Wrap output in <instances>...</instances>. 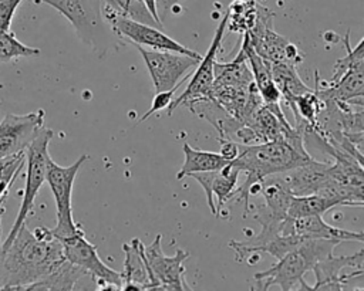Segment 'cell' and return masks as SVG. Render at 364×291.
Returning <instances> with one entry per match:
<instances>
[{"label": "cell", "mask_w": 364, "mask_h": 291, "mask_svg": "<svg viewBox=\"0 0 364 291\" xmlns=\"http://www.w3.org/2000/svg\"><path fill=\"white\" fill-rule=\"evenodd\" d=\"M182 152H183L185 160L176 173L178 180H181L195 172H208V170L222 169L223 166H226L230 162L220 153L193 149L189 146V143H183Z\"/></svg>", "instance_id": "obj_19"}, {"label": "cell", "mask_w": 364, "mask_h": 291, "mask_svg": "<svg viewBox=\"0 0 364 291\" xmlns=\"http://www.w3.org/2000/svg\"><path fill=\"white\" fill-rule=\"evenodd\" d=\"M144 243L139 238H132L129 243L122 244L124 271L121 290H152L149 270L144 257Z\"/></svg>", "instance_id": "obj_16"}, {"label": "cell", "mask_w": 364, "mask_h": 291, "mask_svg": "<svg viewBox=\"0 0 364 291\" xmlns=\"http://www.w3.org/2000/svg\"><path fill=\"white\" fill-rule=\"evenodd\" d=\"M348 38H350V31H347L344 38H343V43H344L347 54L343 58H338L336 61L334 68H333V77H331L330 81H336L338 77H341L346 71H348L353 67L364 65V50H363L364 38H361L354 48H351Z\"/></svg>", "instance_id": "obj_25"}, {"label": "cell", "mask_w": 364, "mask_h": 291, "mask_svg": "<svg viewBox=\"0 0 364 291\" xmlns=\"http://www.w3.org/2000/svg\"><path fill=\"white\" fill-rule=\"evenodd\" d=\"M363 258V248L353 256L334 257L331 254L321 258L311 268L316 275V282L309 285L306 281H301L299 290H343L350 278L361 277L364 274Z\"/></svg>", "instance_id": "obj_13"}, {"label": "cell", "mask_w": 364, "mask_h": 291, "mask_svg": "<svg viewBox=\"0 0 364 291\" xmlns=\"http://www.w3.org/2000/svg\"><path fill=\"white\" fill-rule=\"evenodd\" d=\"M179 1H181V0H158L156 4L161 6L165 11H168L169 9H172V7H173L176 3H179Z\"/></svg>", "instance_id": "obj_30"}, {"label": "cell", "mask_w": 364, "mask_h": 291, "mask_svg": "<svg viewBox=\"0 0 364 291\" xmlns=\"http://www.w3.org/2000/svg\"><path fill=\"white\" fill-rule=\"evenodd\" d=\"M270 72L276 87L280 91L282 101L291 109L296 97L311 91L300 78L296 65L291 62H270Z\"/></svg>", "instance_id": "obj_18"}, {"label": "cell", "mask_w": 364, "mask_h": 291, "mask_svg": "<svg viewBox=\"0 0 364 291\" xmlns=\"http://www.w3.org/2000/svg\"><path fill=\"white\" fill-rule=\"evenodd\" d=\"M136 48L141 53L146 70L152 78L155 92L172 89L175 87L179 88V85H182V82L191 75L186 72L195 68L200 61V58L173 51H149L142 45H136Z\"/></svg>", "instance_id": "obj_10"}, {"label": "cell", "mask_w": 364, "mask_h": 291, "mask_svg": "<svg viewBox=\"0 0 364 291\" xmlns=\"http://www.w3.org/2000/svg\"><path fill=\"white\" fill-rule=\"evenodd\" d=\"M65 260L82 268L100 290H121V273L109 268L98 256L97 247L91 244L84 231L80 229L77 233L60 240Z\"/></svg>", "instance_id": "obj_8"}, {"label": "cell", "mask_w": 364, "mask_h": 291, "mask_svg": "<svg viewBox=\"0 0 364 291\" xmlns=\"http://www.w3.org/2000/svg\"><path fill=\"white\" fill-rule=\"evenodd\" d=\"M65 260L61 241L47 227L28 230L21 224L10 244L3 248L1 290H30Z\"/></svg>", "instance_id": "obj_1"}, {"label": "cell", "mask_w": 364, "mask_h": 291, "mask_svg": "<svg viewBox=\"0 0 364 291\" xmlns=\"http://www.w3.org/2000/svg\"><path fill=\"white\" fill-rule=\"evenodd\" d=\"M7 197H1L0 199V219H1V213L4 210V202ZM0 238H1V227H0ZM1 260H3V247H1V241H0V290L3 287V268H1Z\"/></svg>", "instance_id": "obj_29"}, {"label": "cell", "mask_w": 364, "mask_h": 291, "mask_svg": "<svg viewBox=\"0 0 364 291\" xmlns=\"http://www.w3.org/2000/svg\"><path fill=\"white\" fill-rule=\"evenodd\" d=\"M330 162H320L311 158L309 162L277 173L293 196L318 193L328 182L327 169Z\"/></svg>", "instance_id": "obj_15"}, {"label": "cell", "mask_w": 364, "mask_h": 291, "mask_svg": "<svg viewBox=\"0 0 364 291\" xmlns=\"http://www.w3.org/2000/svg\"><path fill=\"white\" fill-rule=\"evenodd\" d=\"M87 159H88V155L82 153L73 165H68V166L57 165L53 159H50L48 162L46 182L51 189V193L55 202V209H57L55 210L57 224L55 227L50 229V231L58 240L68 237L81 229L74 221V217H73L71 196H73V186H74L75 176Z\"/></svg>", "instance_id": "obj_6"}, {"label": "cell", "mask_w": 364, "mask_h": 291, "mask_svg": "<svg viewBox=\"0 0 364 291\" xmlns=\"http://www.w3.org/2000/svg\"><path fill=\"white\" fill-rule=\"evenodd\" d=\"M44 3L61 13L74 27L78 38L90 45L100 57L115 48L117 33L102 14V0H33Z\"/></svg>", "instance_id": "obj_4"}, {"label": "cell", "mask_w": 364, "mask_h": 291, "mask_svg": "<svg viewBox=\"0 0 364 291\" xmlns=\"http://www.w3.org/2000/svg\"><path fill=\"white\" fill-rule=\"evenodd\" d=\"M340 241L328 238H306L296 248L286 253L270 268L256 273V288L269 290L272 285H279L282 290H293L304 281L303 275L311 271L313 265L328 256Z\"/></svg>", "instance_id": "obj_3"}, {"label": "cell", "mask_w": 364, "mask_h": 291, "mask_svg": "<svg viewBox=\"0 0 364 291\" xmlns=\"http://www.w3.org/2000/svg\"><path fill=\"white\" fill-rule=\"evenodd\" d=\"M162 236L158 234L154 241L144 246V257L149 270L152 290H191L185 282L183 261L189 253L178 248L173 256H165L161 248Z\"/></svg>", "instance_id": "obj_11"}, {"label": "cell", "mask_w": 364, "mask_h": 291, "mask_svg": "<svg viewBox=\"0 0 364 291\" xmlns=\"http://www.w3.org/2000/svg\"><path fill=\"white\" fill-rule=\"evenodd\" d=\"M178 89V87L172 88V89H166V91H159V92H155V97L152 99V104H151V108L139 118L138 123L146 121L148 116H151L152 114L161 111V109H165L168 108V105L172 102V99L175 98V91Z\"/></svg>", "instance_id": "obj_26"}, {"label": "cell", "mask_w": 364, "mask_h": 291, "mask_svg": "<svg viewBox=\"0 0 364 291\" xmlns=\"http://www.w3.org/2000/svg\"><path fill=\"white\" fill-rule=\"evenodd\" d=\"M44 111L30 114H9L0 122V160L26 150L44 126Z\"/></svg>", "instance_id": "obj_14"}, {"label": "cell", "mask_w": 364, "mask_h": 291, "mask_svg": "<svg viewBox=\"0 0 364 291\" xmlns=\"http://www.w3.org/2000/svg\"><path fill=\"white\" fill-rule=\"evenodd\" d=\"M228 26V11L223 14L215 34L212 38V43L206 51L205 55H202L200 61L196 65V70L193 71V75L186 85L185 91L172 99V102L168 105L166 114L171 115L173 111L179 106L183 105L188 101L198 99V98H210L213 81H215V62L219 51L222 50V38L226 31Z\"/></svg>", "instance_id": "obj_12"}, {"label": "cell", "mask_w": 364, "mask_h": 291, "mask_svg": "<svg viewBox=\"0 0 364 291\" xmlns=\"http://www.w3.org/2000/svg\"><path fill=\"white\" fill-rule=\"evenodd\" d=\"M240 170L230 165V162L223 166L222 169H218L215 172V176L212 179L210 190L213 194V199L216 197V217H219V213L222 207L229 202L235 187L237 186Z\"/></svg>", "instance_id": "obj_23"}, {"label": "cell", "mask_w": 364, "mask_h": 291, "mask_svg": "<svg viewBox=\"0 0 364 291\" xmlns=\"http://www.w3.org/2000/svg\"><path fill=\"white\" fill-rule=\"evenodd\" d=\"M102 14H104V18L109 23L111 28L117 33V35L121 40H128L135 45H148L154 50H166V51L191 55L195 58H202L199 53L192 51L188 47L178 43L176 40L171 38L169 35L162 33L161 28L125 17L114 11L104 1H102Z\"/></svg>", "instance_id": "obj_9"}, {"label": "cell", "mask_w": 364, "mask_h": 291, "mask_svg": "<svg viewBox=\"0 0 364 291\" xmlns=\"http://www.w3.org/2000/svg\"><path fill=\"white\" fill-rule=\"evenodd\" d=\"M54 132L48 128H44L38 132V135L30 142V145L26 148V165H27V173H26V186L23 193V200L18 209V213L16 216V220L13 221V226L6 237V240L1 243V247L6 248L10 241L14 238L16 233L21 227L23 223H26L30 212L34 206V199L46 182V173L47 166L50 162V153H48V143L53 139Z\"/></svg>", "instance_id": "obj_5"}, {"label": "cell", "mask_w": 364, "mask_h": 291, "mask_svg": "<svg viewBox=\"0 0 364 291\" xmlns=\"http://www.w3.org/2000/svg\"><path fill=\"white\" fill-rule=\"evenodd\" d=\"M341 206V203L336 199L326 197L318 193L304 194V196H293L289 209H287V217L297 219L304 216H323L326 212H328L333 207Z\"/></svg>", "instance_id": "obj_20"}, {"label": "cell", "mask_w": 364, "mask_h": 291, "mask_svg": "<svg viewBox=\"0 0 364 291\" xmlns=\"http://www.w3.org/2000/svg\"><path fill=\"white\" fill-rule=\"evenodd\" d=\"M311 158L303 143V131L296 126L280 139L252 145L237 143V155L230 160V165L245 172L246 177L240 186L235 187L229 202H243L245 216H247L250 210L249 190L255 183L303 165Z\"/></svg>", "instance_id": "obj_2"}, {"label": "cell", "mask_w": 364, "mask_h": 291, "mask_svg": "<svg viewBox=\"0 0 364 291\" xmlns=\"http://www.w3.org/2000/svg\"><path fill=\"white\" fill-rule=\"evenodd\" d=\"M293 231L306 238H328L337 241H358L363 243V231H350L346 229L334 227L323 220V216H304L291 219Z\"/></svg>", "instance_id": "obj_17"}, {"label": "cell", "mask_w": 364, "mask_h": 291, "mask_svg": "<svg viewBox=\"0 0 364 291\" xmlns=\"http://www.w3.org/2000/svg\"><path fill=\"white\" fill-rule=\"evenodd\" d=\"M273 18L274 13L260 4L253 27L242 35L246 37L250 47L269 62L300 64L304 55L293 43L273 30Z\"/></svg>", "instance_id": "obj_7"}, {"label": "cell", "mask_w": 364, "mask_h": 291, "mask_svg": "<svg viewBox=\"0 0 364 291\" xmlns=\"http://www.w3.org/2000/svg\"><path fill=\"white\" fill-rule=\"evenodd\" d=\"M38 54L40 48L23 44L10 30H0V62H9L20 57H36Z\"/></svg>", "instance_id": "obj_24"}, {"label": "cell", "mask_w": 364, "mask_h": 291, "mask_svg": "<svg viewBox=\"0 0 364 291\" xmlns=\"http://www.w3.org/2000/svg\"><path fill=\"white\" fill-rule=\"evenodd\" d=\"M142 1L145 3L146 9H148L149 13L152 14V17H154L159 24H162V21H161V18H159V13H158V4H156L158 0H142Z\"/></svg>", "instance_id": "obj_28"}, {"label": "cell", "mask_w": 364, "mask_h": 291, "mask_svg": "<svg viewBox=\"0 0 364 291\" xmlns=\"http://www.w3.org/2000/svg\"><path fill=\"white\" fill-rule=\"evenodd\" d=\"M23 0H0V30H10L11 20Z\"/></svg>", "instance_id": "obj_27"}, {"label": "cell", "mask_w": 364, "mask_h": 291, "mask_svg": "<svg viewBox=\"0 0 364 291\" xmlns=\"http://www.w3.org/2000/svg\"><path fill=\"white\" fill-rule=\"evenodd\" d=\"M259 7L256 0H233L228 9L226 30L240 34L249 31L256 21Z\"/></svg>", "instance_id": "obj_22"}, {"label": "cell", "mask_w": 364, "mask_h": 291, "mask_svg": "<svg viewBox=\"0 0 364 291\" xmlns=\"http://www.w3.org/2000/svg\"><path fill=\"white\" fill-rule=\"evenodd\" d=\"M82 275H85L82 268L71 264L68 260H64L47 277L31 285L30 290H74Z\"/></svg>", "instance_id": "obj_21"}, {"label": "cell", "mask_w": 364, "mask_h": 291, "mask_svg": "<svg viewBox=\"0 0 364 291\" xmlns=\"http://www.w3.org/2000/svg\"><path fill=\"white\" fill-rule=\"evenodd\" d=\"M102 1H105V0H102Z\"/></svg>", "instance_id": "obj_31"}]
</instances>
